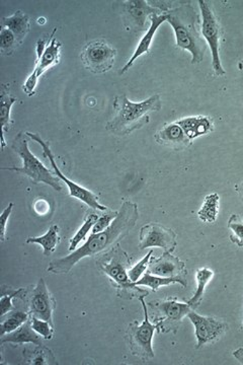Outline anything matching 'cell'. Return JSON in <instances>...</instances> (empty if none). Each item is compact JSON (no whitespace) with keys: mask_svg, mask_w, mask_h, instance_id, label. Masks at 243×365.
<instances>
[{"mask_svg":"<svg viewBox=\"0 0 243 365\" xmlns=\"http://www.w3.org/2000/svg\"><path fill=\"white\" fill-rule=\"evenodd\" d=\"M118 215H119V211H110V212L98 216V220H96L93 230H91L93 234H98V232H102L103 230H107L112 225V222H114Z\"/></svg>","mask_w":243,"mask_h":365,"instance_id":"obj_35","label":"cell"},{"mask_svg":"<svg viewBox=\"0 0 243 365\" xmlns=\"http://www.w3.org/2000/svg\"><path fill=\"white\" fill-rule=\"evenodd\" d=\"M187 318L194 325L195 335L198 340L197 349L219 339L228 329V325L224 322L211 317L200 316L195 311L190 312Z\"/></svg>","mask_w":243,"mask_h":365,"instance_id":"obj_13","label":"cell"},{"mask_svg":"<svg viewBox=\"0 0 243 365\" xmlns=\"http://www.w3.org/2000/svg\"><path fill=\"white\" fill-rule=\"evenodd\" d=\"M125 21L128 24V30L136 32L145 30L148 21L154 14H165L155 7L151 6L145 0H130L124 2Z\"/></svg>","mask_w":243,"mask_h":365,"instance_id":"obj_16","label":"cell"},{"mask_svg":"<svg viewBox=\"0 0 243 365\" xmlns=\"http://www.w3.org/2000/svg\"><path fill=\"white\" fill-rule=\"evenodd\" d=\"M26 134L19 132L16 138L14 139L11 148L14 153H18L19 158L23 160V167L21 168H9V169H2L6 170H14L19 174L25 175L30 178L35 184L44 182L48 186L52 187L55 191L60 192L62 190L60 185V179L55 177V172L46 168L43 163L30 150L29 148V140L26 138Z\"/></svg>","mask_w":243,"mask_h":365,"instance_id":"obj_5","label":"cell"},{"mask_svg":"<svg viewBox=\"0 0 243 365\" xmlns=\"http://www.w3.org/2000/svg\"><path fill=\"white\" fill-rule=\"evenodd\" d=\"M56 32L57 28H54L49 39L43 38L38 41L37 46H36L37 60H36L35 68L23 86L24 91L29 97L35 95V88L38 85L40 76H43L48 69L59 63L60 49H61L62 44L55 37Z\"/></svg>","mask_w":243,"mask_h":365,"instance_id":"obj_7","label":"cell"},{"mask_svg":"<svg viewBox=\"0 0 243 365\" xmlns=\"http://www.w3.org/2000/svg\"><path fill=\"white\" fill-rule=\"evenodd\" d=\"M153 252L150 251L141 261H139L136 265L133 267L130 268L128 271L130 279L136 282L140 279L143 276L144 272L148 269L149 261H150L151 257H152Z\"/></svg>","mask_w":243,"mask_h":365,"instance_id":"obj_34","label":"cell"},{"mask_svg":"<svg viewBox=\"0 0 243 365\" xmlns=\"http://www.w3.org/2000/svg\"><path fill=\"white\" fill-rule=\"evenodd\" d=\"M242 326H243V323H242Z\"/></svg>","mask_w":243,"mask_h":365,"instance_id":"obj_40","label":"cell"},{"mask_svg":"<svg viewBox=\"0 0 243 365\" xmlns=\"http://www.w3.org/2000/svg\"><path fill=\"white\" fill-rule=\"evenodd\" d=\"M167 21L175 32L177 46L192 54V63H201L207 50V43L202 36V20L191 4L170 9Z\"/></svg>","mask_w":243,"mask_h":365,"instance_id":"obj_2","label":"cell"},{"mask_svg":"<svg viewBox=\"0 0 243 365\" xmlns=\"http://www.w3.org/2000/svg\"><path fill=\"white\" fill-rule=\"evenodd\" d=\"M148 307L155 313L153 321L161 333L177 332L182 319L192 311L189 304L179 302L177 299L152 300L148 302Z\"/></svg>","mask_w":243,"mask_h":365,"instance_id":"obj_9","label":"cell"},{"mask_svg":"<svg viewBox=\"0 0 243 365\" xmlns=\"http://www.w3.org/2000/svg\"><path fill=\"white\" fill-rule=\"evenodd\" d=\"M96 264L100 271L109 277L113 287L117 289L118 295L121 299H139L148 295V290L141 289L130 279L128 271L131 266V259L120 245L103 254L96 261Z\"/></svg>","mask_w":243,"mask_h":365,"instance_id":"obj_4","label":"cell"},{"mask_svg":"<svg viewBox=\"0 0 243 365\" xmlns=\"http://www.w3.org/2000/svg\"><path fill=\"white\" fill-rule=\"evenodd\" d=\"M162 102L160 95H154L140 103H133L120 95L115 97V116L107 124V129L117 136H125L149 123V114L160 111Z\"/></svg>","mask_w":243,"mask_h":365,"instance_id":"obj_3","label":"cell"},{"mask_svg":"<svg viewBox=\"0 0 243 365\" xmlns=\"http://www.w3.org/2000/svg\"><path fill=\"white\" fill-rule=\"evenodd\" d=\"M98 216L96 215L95 213H88L86 215V220H84L83 225H81V227L79 228L78 232L74 235V237L71 240V245H69V251L73 252L76 251L77 246L81 244V242L86 239V235H88V232L93 230V225L96 222V220H98Z\"/></svg>","mask_w":243,"mask_h":365,"instance_id":"obj_30","label":"cell"},{"mask_svg":"<svg viewBox=\"0 0 243 365\" xmlns=\"http://www.w3.org/2000/svg\"><path fill=\"white\" fill-rule=\"evenodd\" d=\"M29 313L21 311V309H14V311L9 312L6 316L1 317V325H0V337L13 332V331L19 329V327L24 325L26 321H29Z\"/></svg>","mask_w":243,"mask_h":365,"instance_id":"obj_24","label":"cell"},{"mask_svg":"<svg viewBox=\"0 0 243 365\" xmlns=\"http://www.w3.org/2000/svg\"><path fill=\"white\" fill-rule=\"evenodd\" d=\"M144 311V321L141 324L134 321L130 324L127 330L130 351L134 356L138 357L142 361H148L154 359L153 337L154 333L158 330L157 324H151L149 321L148 306L144 302V297H140Z\"/></svg>","mask_w":243,"mask_h":365,"instance_id":"obj_6","label":"cell"},{"mask_svg":"<svg viewBox=\"0 0 243 365\" xmlns=\"http://www.w3.org/2000/svg\"><path fill=\"white\" fill-rule=\"evenodd\" d=\"M134 283L137 287L142 285V287L151 288L153 292H157L158 288L161 287H168V285L175 284V283H180L182 287H187L186 283L177 279V278L160 277V276L152 275L150 273L144 274L140 279Z\"/></svg>","mask_w":243,"mask_h":365,"instance_id":"obj_27","label":"cell"},{"mask_svg":"<svg viewBox=\"0 0 243 365\" xmlns=\"http://www.w3.org/2000/svg\"><path fill=\"white\" fill-rule=\"evenodd\" d=\"M117 51L102 41L91 42L81 52L84 66L93 73L100 74L110 71L115 64Z\"/></svg>","mask_w":243,"mask_h":365,"instance_id":"obj_11","label":"cell"},{"mask_svg":"<svg viewBox=\"0 0 243 365\" xmlns=\"http://www.w3.org/2000/svg\"><path fill=\"white\" fill-rule=\"evenodd\" d=\"M29 297V314L36 318L45 319L54 326L53 313L56 309V302L43 278L38 281Z\"/></svg>","mask_w":243,"mask_h":365,"instance_id":"obj_14","label":"cell"},{"mask_svg":"<svg viewBox=\"0 0 243 365\" xmlns=\"http://www.w3.org/2000/svg\"><path fill=\"white\" fill-rule=\"evenodd\" d=\"M214 272L208 268H200L196 272L197 287L196 292L191 299L187 300V304L192 307V309H197L203 299L204 292H205L206 287L213 278Z\"/></svg>","mask_w":243,"mask_h":365,"instance_id":"obj_25","label":"cell"},{"mask_svg":"<svg viewBox=\"0 0 243 365\" xmlns=\"http://www.w3.org/2000/svg\"><path fill=\"white\" fill-rule=\"evenodd\" d=\"M30 319L33 330H35L43 339L51 340L52 338L54 337V326H53L51 323L45 321V319L36 318V317L33 316H31Z\"/></svg>","mask_w":243,"mask_h":365,"instance_id":"obj_33","label":"cell"},{"mask_svg":"<svg viewBox=\"0 0 243 365\" xmlns=\"http://www.w3.org/2000/svg\"><path fill=\"white\" fill-rule=\"evenodd\" d=\"M26 136L30 137L31 139H33V140H35L36 143H38L41 146H42L43 151H44V157L49 158L50 163H51L53 170H54L56 176L59 178L60 180H62L67 186H68L69 194H71V197L76 198L77 200L81 201V202L86 203L88 207L95 209V210H108V208L105 207V205L100 203V201H98V196L96 195V194L90 191L88 189L84 188V187L81 186V185L72 182L71 180H69L68 178L63 175V173H62L61 170H59V168H58L54 155H53L52 150H50L49 144L46 143L45 141L41 138V136L38 135V134L32 133V132H26Z\"/></svg>","mask_w":243,"mask_h":365,"instance_id":"obj_10","label":"cell"},{"mask_svg":"<svg viewBox=\"0 0 243 365\" xmlns=\"http://www.w3.org/2000/svg\"><path fill=\"white\" fill-rule=\"evenodd\" d=\"M227 225L231 230V242L243 248V218L238 215H232L228 220Z\"/></svg>","mask_w":243,"mask_h":365,"instance_id":"obj_32","label":"cell"},{"mask_svg":"<svg viewBox=\"0 0 243 365\" xmlns=\"http://www.w3.org/2000/svg\"><path fill=\"white\" fill-rule=\"evenodd\" d=\"M26 361L33 365L57 364L51 350L44 345L38 346L33 350H24Z\"/></svg>","mask_w":243,"mask_h":365,"instance_id":"obj_26","label":"cell"},{"mask_svg":"<svg viewBox=\"0 0 243 365\" xmlns=\"http://www.w3.org/2000/svg\"><path fill=\"white\" fill-rule=\"evenodd\" d=\"M238 69H239V71H243V59L238 62Z\"/></svg>","mask_w":243,"mask_h":365,"instance_id":"obj_39","label":"cell"},{"mask_svg":"<svg viewBox=\"0 0 243 365\" xmlns=\"http://www.w3.org/2000/svg\"><path fill=\"white\" fill-rule=\"evenodd\" d=\"M9 86H1V95H0V124H1V150L6 148V143L4 140V134L11 129V108L14 104L18 102V98L9 93Z\"/></svg>","mask_w":243,"mask_h":365,"instance_id":"obj_21","label":"cell"},{"mask_svg":"<svg viewBox=\"0 0 243 365\" xmlns=\"http://www.w3.org/2000/svg\"><path fill=\"white\" fill-rule=\"evenodd\" d=\"M235 189H237V193L239 194L240 197H242L243 201V184L237 185V186L235 187Z\"/></svg>","mask_w":243,"mask_h":365,"instance_id":"obj_38","label":"cell"},{"mask_svg":"<svg viewBox=\"0 0 243 365\" xmlns=\"http://www.w3.org/2000/svg\"><path fill=\"white\" fill-rule=\"evenodd\" d=\"M202 14V36L209 45L212 54V67L217 76H224L226 71L220 58L221 26L214 14L210 2L199 0Z\"/></svg>","mask_w":243,"mask_h":365,"instance_id":"obj_8","label":"cell"},{"mask_svg":"<svg viewBox=\"0 0 243 365\" xmlns=\"http://www.w3.org/2000/svg\"><path fill=\"white\" fill-rule=\"evenodd\" d=\"M182 127L186 135L191 140L202 135L211 133L214 130L213 121L209 117H189L175 122Z\"/></svg>","mask_w":243,"mask_h":365,"instance_id":"obj_20","label":"cell"},{"mask_svg":"<svg viewBox=\"0 0 243 365\" xmlns=\"http://www.w3.org/2000/svg\"><path fill=\"white\" fill-rule=\"evenodd\" d=\"M13 208L14 203H9V205L6 206V208L4 209L1 216H0V239H1V242H4L6 240L7 220H9V216H11V212H13Z\"/></svg>","mask_w":243,"mask_h":365,"instance_id":"obj_36","label":"cell"},{"mask_svg":"<svg viewBox=\"0 0 243 365\" xmlns=\"http://www.w3.org/2000/svg\"><path fill=\"white\" fill-rule=\"evenodd\" d=\"M155 140L161 145L173 150H185L192 145V140L177 123L168 124L155 134Z\"/></svg>","mask_w":243,"mask_h":365,"instance_id":"obj_17","label":"cell"},{"mask_svg":"<svg viewBox=\"0 0 243 365\" xmlns=\"http://www.w3.org/2000/svg\"><path fill=\"white\" fill-rule=\"evenodd\" d=\"M148 270V273L160 277L177 278L187 285L186 264L170 252H165L160 258L151 257Z\"/></svg>","mask_w":243,"mask_h":365,"instance_id":"obj_15","label":"cell"},{"mask_svg":"<svg viewBox=\"0 0 243 365\" xmlns=\"http://www.w3.org/2000/svg\"><path fill=\"white\" fill-rule=\"evenodd\" d=\"M177 235L172 230L160 223H148L143 225L139 234V249L161 248L172 253L177 248Z\"/></svg>","mask_w":243,"mask_h":365,"instance_id":"obj_12","label":"cell"},{"mask_svg":"<svg viewBox=\"0 0 243 365\" xmlns=\"http://www.w3.org/2000/svg\"><path fill=\"white\" fill-rule=\"evenodd\" d=\"M233 356L239 361V364H243V347L238 348L237 350H235V351L233 352Z\"/></svg>","mask_w":243,"mask_h":365,"instance_id":"obj_37","label":"cell"},{"mask_svg":"<svg viewBox=\"0 0 243 365\" xmlns=\"http://www.w3.org/2000/svg\"><path fill=\"white\" fill-rule=\"evenodd\" d=\"M59 227L57 225H52L42 237H29L26 241V244H38L43 248L44 256H49L56 250L58 244H59Z\"/></svg>","mask_w":243,"mask_h":365,"instance_id":"obj_23","label":"cell"},{"mask_svg":"<svg viewBox=\"0 0 243 365\" xmlns=\"http://www.w3.org/2000/svg\"><path fill=\"white\" fill-rule=\"evenodd\" d=\"M29 295V290L25 288H19L18 290L9 289L7 292L4 289L2 292L1 299H0V307H1V314L0 316H6L9 312L14 311V299H26Z\"/></svg>","mask_w":243,"mask_h":365,"instance_id":"obj_29","label":"cell"},{"mask_svg":"<svg viewBox=\"0 0 243 365\" xmlns=\"http://www.w3.org/2000/svg\"><path fill=\"white\" fill-rule=\"evenodd\" d=\"M4 343L19 345L33 343V344L37 346L44 345L43 344L42 337L33 330L31 319L26 321L24 325H21L13 332L2 336L1 339H0V344L4 345Z\"/></svg>","mask_w":243,"mask_h":365,"instance_id":"obj_19","label":"cell"},{"mask_svg":"<svg viewBox=\"0 0 243 365\" xmlns=\"http://www.w3.org/2000/svg\"><path fill=\"white\" fill-rule=\"evenodd\" d=\"M149 21H150V26H149L148 32H146L144 37L142 38L140 42H139L138 46H137L133 56L129 59L126 66L123 67L121 74H124L125 72L128 71L129 69L133 66L134 62L136 61L139 57H141L142 55L146 54V53L149 52L151 43H152L154 36H155L156 32H157L158 28H160L165 21H167V14H154V16H150Z\"/></svg>","mask_w":243,"mask_h":365,"instance_id":"obj_18","label":"cell"},{"mask_svg":"<svg viewBox=\"0 0 243 365\" xmlns=\"http://www.w3.org/2000/svg\"><path fill=\"white\" fill-rule=\"evenodd\" d=\"M219 195L217 193L210 194L205 198L203 205L198 211L200 220L203 222L214 223L217 220L219 212Z\"/></svg>","mask_w":243,"mask_h":365,"instance_id":"obj_28","label":"cell"},{"mask_svg":"<svg viewBox=\"0 0 243 365\" xmlns=\"http://www.w3.org/2000/svg\"><path fill=\"white\" fill-rule=\"evenodd\" d=\"M19 45L18 39L9 29L2 26L0 32V50L4 56H11Z\"/></svg>","mask_w":243,"mask_h":365,"instance_id":"obj_31","label":"cell"},{"mask_svg":"<svg viewBox=\"0 0 243 365\" xmlns=\"http://www.w3.org/2000/svg\"><path fill=\"white\" fill-rule=\"evenodd\" d=\"M138 218V205L126 201L123 203L119 215L107 230L91 235L81 248L76 249L68 256L52 261L48 266V272L67 274L83 259L98 256L103 252L107 253L133 230Z\"/></svg>","mask_w":243,"mask_h":365,"instance_id":"obj_1","label":"cell"},{"mask_svg":"<svg viewBox=\"0 0 243 365\" xmlns=\"http://www.w3.org/2000/svg\"><path fill=\"white\" fill-rule=\"evenodd\" d=\"M1 23L4 28L9 29L11 32L14 33L19 45L23 44L24 40L30 32L31 29L30 18L28 14L18 11L13 16L2 19Z\"/></svg>","mask_w":243,"mask_h":365,"instance_id":"obj_22","label":"cell"}]
</instances>
